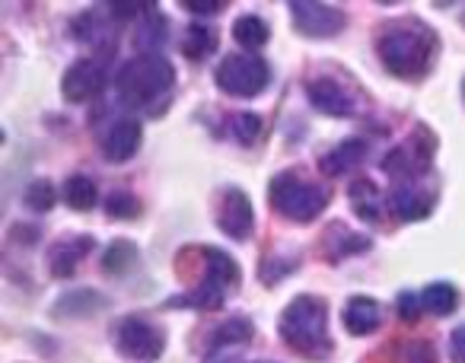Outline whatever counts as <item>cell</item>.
Returning a JSON list of instances; mask_svg holds the SVG:
<instances>
[{
	"label": "cell",
	"mask_w": 465,
	"mask_h": 363,
	"mask_svg": "<svg viewBox=\"0 0 465 363\" xmlns=\"http://www.w3.org/2000/svg\"><path fill=\"white\" fill-rule=\"evenodd\" d=\"M376 52H380L382 64L401 80L424 77L427 67L433 64V54H437V35L424 26V23H392L380 33L376 42Z\"/></svg>",
	"instance_id": "obj_1"
},
{
	"label": "cell",
	"mask_w": 465,
	"mask_h": 363,
	"mask_svg": "<svg viewBox=\"0 0 465 363\" xmlns=\"http://www.w3.org/2000/svg\"><path fill=\"white\" fill-rule=\"evenodd\" d=\"M281 338L287 341V348L297 350L303 357H325L331 350L329 341V309L319 297L300 293L284 306L278 322Z\"/></svg>",
	"instance_id": "obj_2"
},
{
	"label": "cell",
	"mask_w": 465,
	"mask_h": 363,
	"mask_svg": "<svg viewBox=\"0 0 465 363\" xmlns=\"http://www.w3.org/2000/svg\"><path fill=\"white\" fill-rule=\"evenodd\" d=\"M175 83V71L160 52L156 54H137L124 61L115 74V90L124 105H153L156 99L169 96Z\"/></svg>",
	"instance_id": "obj_3"
},
{
	"label": "cell",
	"mask_w": 465,
	"mask_h": 363,
	"mask_svg": "<svg viewBox=\"0 0 465 363\" xmlns=\"http://www.w3.org/2000/svg\"><path fill=\"white\" fill-rule=\"evenodd\" d=\"M268 198H272V208L293 223L316 221V217L325 211V204H329V191H325L322 185L297 179V175H291V172L274 175L272 189H268Z\"/></svg>",
	"instance_id": "obj_4"
},
{
	"label": "cell",
	"mask_w": 465,
	"mask_h": 363,
	"mask_svg": "<svg viewBox=\"0 0 465 363\" xmlns=\"http://www.w3.org/2000/svg\"><path fill=\"white\" fill-rule=\"evenodd\" d=\"M207 274L192 293L169 299V306H198V309H217L226 299V290L240 284V265L220 249H204Z\"/></svg>",
	"instance_id": "obj_5"
},
{
	"label": "cell",
	"mask_w": 465,
	"mask_h": 363,
	"mask_svg": "<svg viewBox=\"0 0 465 363\" xmlns=\"http://www.w3.org/2000/svg\"><path fill=\"white\" fill-rule=\"evenodd\" d=\"M217 86L230 96L240 99H252L272 83V67L268 61H262L259 54H230L217 64V74H213Z\"/></svg>",
	"instance_id": "obj_6"
},
{
	"label": "cell",
	"mask_w": 465,
	"mask_h": 363,
	"mask_svg": "<svg viewBox=\"0 0 465 363\" xmlns=\"http://www.w3.org/2000/svg\"><path fill=\"white\" fill-rule=\"evenodd\" d=\"M115 348L128 360L153 363L166 350V335L160 325L147 322V319H124L115 329Z\"/></svg>",
	"instance_id": "obj_7"
},
{
	"label": "cell",
	"mask_w": 465,
	"mask_h": 363,
	"mask_svg": "<svg viewBox=\"0 0 465 363\" xmlns=\"http://www.w3.org/2000/svg\"><path fill=\"white\" fill-rule=\"evenodd\" d=\"M291 20L297 33L310 35V39H331L348 26V16H344L341 7L319 4V0H293Z\"/></svg>",
	"instance_id": "obj_8"
},
{
	"label": "cell",
	"mask_w": 465,
	"mask_h": 363,
	"mask_svg": "<svg viewBox=\"0 0 465 363\" xmlns=\"http://www.w3.org/2000/svg\"><path fill=\"white\" fill-rule=\"evenodd\" d=\"M105 86V64L96 58H84L71 64L61 80V93L67 103H86V99L99 96Z\"/></svg>",
	"instance_id": "obj_9"
},
{
	"label": "cell",
	"mask_w": 465,
	"mask_h": 363,
	"mask_svg": "<svg viewBox=\"0 0 465 363\" xmlns=\"http://www.w3.org/2000/svg\"><path fill=\"white\" fill-rule=\"evenodd\" d=\"M217 223L230 240H249L255 227V211L252 201L246 198L242 189H226L223 198H220V214Z\"/></svg>",
	"instance_id": "obj_10"
},
{
	"label": "cell",
	"mask_w": 465,
	"mask_h": 363,
	"mask_svg": "<svg viewBox=\"0 0 465 363\" xmlns=\"http://www.w3.org/2000/svg\"><path fill=\"white\" fill-rule=\"evenodd\" d=\"M141 141H143V131H141V122L134 118H118L103 137V153L109 156L112 162H128L131 156L141 150Z\"/></svg>",
	"instance_id": "obj_11"
},
{
	"label": "cell",
	"mask_w": 465,
	"mask_h": 363,
	"mask_svg": "<svg viewBox=\"0 0 465 363\" xmlns=\"http://www.w3.org/2000/svg\"><path fill=\"white\" fill-rule=\"evenodd\" d=\"M310 103L316 105L322 115H335V118H348L354 115V99L344 90L341 83H335L331 77H316L306 90Z\"/></svg>",
	"instance_id": "obj_12"
},
{
	"label": "cell",
	"mask_w": 465,
	"mask_h": 363,
	"mask_svg": "<svg viewBox=\"0 0 465 363\" xmlns=\"http://www.w3.org/2000/svg\"><path fill=\"white\" fill-rule=\"evenodd\" d=\"M389 204H392V211L401 221H424L433 211V191L420 189L414 182H395Z\"/></svg>",
	"instance_id": "obj_13"
},
{
	"label": "cell",
	"mask_w": 465,
	"mask_h": 363,
	"mask_svg": "<svg viewBox=\"0 0 465 363\" xmlns=\"http://www.w3.org/2000/svg\"><path fill=\"white\" fill-rule=\"evenodd\" d=\"M90 249H93L90 236H67V240H58L52 246V252H48V271H52L54 278H71Z\"/></svg>",
	"instance_id": "obj_14"
},
{
	"label": "cell",
	"mask_w": 465,
	"mask_h": 363,
	"mask_svg": "<svg viewBox=\"0 0 465 363\" xmlns=\"http://www.w3.org/2000/svg\"><path fill=\"white\" fill-rule=\"evenodd\" d=\"M341 322L348 329V335H373L382 322V306L370 297H351L344 303V312H341Z\"/></svg>",
	"instance_id": "obj_15"
},
{
	"label": "cell",
	"mask_w": 465,
	"mask_h": 363,
	"mask_svg": "<svg viewBox=\"0 0 465 363\" xmlns=\"http://www.w3.org/2000/svg\"><path fill=\"white\" fill-rule=\"evenodd\" d=\"M363 153H367V143H363L361 137H351V141L338 143L335 150H329V153L322 156V172L344 175L348 169H354L357 162L363 160Z\"/></svg>",
	"instance_id": "obj_16"
},
{
	"label": "cell",
	"mask_w": 465,
	"mask_h": 363,
	"mask_svg": "<svg viewBox=\"0 0 465 363\" xmlns=\"http://www.w3.org/2000/svg\"><path fill=\"white\" fill-rule=\"evenodd\" d=\"M61 195H64V204L71 211H93V208H96V201H99L96 182L86 179V175H71V179L64 182Z\"/></svg>",
	"instance_id": "obj_17"
},
{
	"label": "cell",
	"mask_w": 465,
	"mask_h": 363,
	"mask_svg": "<svg viewBox=\"0 0 465 363\" xmlns=\"http://www.w3.org/2000/svg\"><path fill=\"white\" fill-rule=\"evenodd\" d=\"M351 204H354V211L363 217V221L376 223V221H380V214H382V191L376 189L373 182L361 179V182H354V185H351Z\"/></svg>",
	"instance_id": "obj_18"
},
{
	"label": "cell",
	"mask_w": 465,
	"mask_h": 363,
	"mask_svg": "<svg viewBox=\"0 0 465 363\" xmlns=\"http://www.w3.org/2000/svg\"><path fill=\"white\" fill-rule=\"evenodd\" d=\"M420 303L433 316H452L459 306V290L452 284H446V280H437V284H427L420 290Z\"/></svg>",
	"instance_id": "obj_19"
},
{
	"label": "cell",
	"mask_w": 465,
	"mask_h": 363,
	"mask_svg": "<svg viewBox=\"0 0 465 363\" xmlns=\"http://www.w3.org/2000/svg\"><path fill=\"white\" fill-rule=\"evenodd\" d=\"M179 45H182V54H185V58L198 61L217 48V29L204 26V23H192V26L185 29V35H182Z\"/></svg>",
	"instance_id": "obj_20"
},
{
	"label": "cell",
	"mask_w": 465,
	"mask_h": 363,
	"mask_svg": "<svg viewBox=\"0 0 465 363\" xmlns=\"http://www.w3.org/2000/svg\"><path fill=\"white\" fill-rule=\"evenodd\" d=\"M252 341V322L249 319H230L223 322L211 338V348L213 350H223V348H242V344Z\"/></svg>",
	"instance_id": "obj_21"
},
{
	"label": "cell",
	"mask_w": 465,
	"mask_h": 363,
	"mask_svg": "<svg viewBox=\"0 0 465 363\" xmlns=\"http://www.w3.org/2000/svg\"><path fill=\"white\" fill-rule=\"evenodd\" d=\"M268 23L259 20V16H240V20L232 23V39L240 42L242 48H249V52H255V48H262L268 42Z\"/></svg>",
	"instance_id": "obj_22"
},
{
	"label": "cell",
	"mask_w": 465,
	"mask_h": 363,
	"mask_svg": "<svg viewBox=\"0 0 465 363\" xmlns=\"http://www.w3.org/2000/svg\"><path fill=\"white\" fill-rule=\"evenodd\" d=\"M134 261H137L134 242L118 240L103 252V271L105 274H124V271H131V265H134Z\"/></svg>",
	"instance_id": "obj_23"
},
{
	"label": "cell",
	"mask_w": 465,
	"mask_h": 363,
	"mask_svg": "<svg viewBox=\"0 0 465 363\" xmlns=\"http://www.w3.org/2000/svg\"><path fill=\"white\" fill-rule=\"evenodd\" d=\"M163 42H166V20H163L153 7L143 16L141 29H137V45L143 48V54H156L153 48H163Z\"/></svg>",
	"instance_id": "obj_24"
},
{
	"label": "cell",
	"mask_w": 465,
	"mask_h": 363,
	"mask_svg": "<svg viewBox=\"0 0 465 363\" xmlns=\"http://www.w3.org/2000/svg\"><path fill=\"white\" fill-rule=\"evenodd\" d=\"M54 201H58V191H54V185L48 179H35L33 185L26 189V208L35 211V214H45V211H52Z\"/></svg>",
	"instance_id": "obj_25"
},
{
	"label": "cell",
	"mask_w": 465,
	"mask_h": 363,
	"mask_svg": "<svg viewBox=\"0 0 465 363\" xmlns=\"http://www.w3.org/2000/svg\"><path fill=\"white\" fill-rule=\"evenodd\" d=\"M105 211H109L115 221H134V217L141 214V201H137L134 195H128V191H112V195L105 198Z\"/></svg>",
	"instance_id": "obj_26"
},
{
	"label": "cell",
	"mask_w": 465,
	"mask_h": 363,
	"mask_svg": "<svg viewBox=\"0 0 465 363\" xmlns=\"http://www.w3.org/2000/svg\"><path fill=\"white\" fill-rule=\"evenodd\" d=\"M232 134H236V141L240 143H255L262 134V118L255 115V112H240V115H232Z\"/></svg>",
	"instance_id": "obj_27"
},
{
	"label": "cell",
	"mask_w": 465,
	"mask_h": 363,
	"mask_svg": "<svg viewBox=\"0 0 465 363\" xmlns=\"http://www.w3.org/2000/svg\"><path fill=\"white\" fill-rule=\"evenodd\" d=\"M153 7L156 4H147V0H131V4H105V14H109L112 20H134L137 14L147 16Z\"/></svg>",
	"instance_id": "obj_28"
},
{
	"label": "cell",
	"mask_w": 465,
	"mask_h": 363,
	"mask_svg": "<svg viewBox=\"0 0 465 363\" xmlns=\"http://www.w3.org/2000/svg\"><path fill=\"white\" fill-rule=\"evenodd\" d=\"M395 309H399V316L405 319V322H414V319H418V312L424 309V303H420V293L401 290L399 299H395Z\"/></svg>",
	"instance_id": "obj_29"
},
{
	"label": "cell",
	"mask_w": 465,
	"mask_h": 363,
	"mask_svg": "<svg viewBox=\"0 0 465 363\" xmlns=\"http://www.w3.org/2000/svg\"><path fill=\"white\" fill-rule=\"evenodd\" d=\"M182 10L198 16H213L220 10H226V0H182Z\"/></svg>",
	"instance_id": "obj_30"
},
{
	"label": "cell",
	"mask_w": 465,
	"mask_h": 363,
	"mask_svg": "<svg viewBox=\"0 0 465 363\" xmlns=\"http://www.w3.org/2000/svg\"><path fill=\"white\" fill-rule=\"evenodd\" d=\"M452 363H465V329L452 331Z\"/></svg>",
	"instance_id": "obj_31"
},
{
	"label": "cell",
	"mask_w": 465,
	"mask_h": 363,
	"mask_svg": "<svg viewBox=\"0 0 465 363\" xmlns=\"http://www.w3.org/2000/svg\"><path fill=\"white\" fill-rule=\"evenodd\" d=\"M411 363H430V360H427V357H418V360H411Z\"/></svg>",
	"instance_id": "obj_32"
},
{
	"label": "cell",
	"mask_w": 465,
	"mask_h": 363,
	"mask_svg": "<svg viewBox=\"0 0 465 363\" xmlns=\"http://www.w3.org/2000/svg\"><path fill=\"white\" fill-rule=\"evenodd\" d=\"M462 99H465V83H462Z\"/></svg>",
	"instance_id": "obj_33"
}]
</instances>
